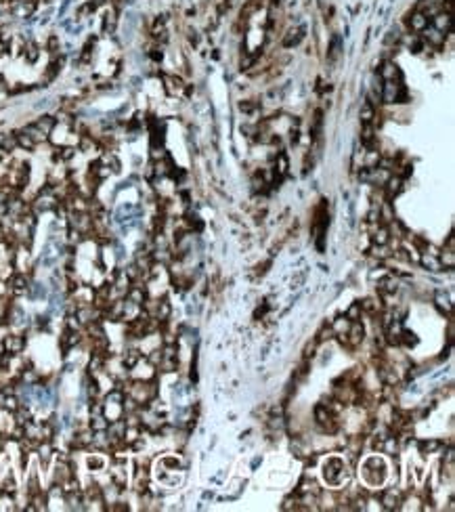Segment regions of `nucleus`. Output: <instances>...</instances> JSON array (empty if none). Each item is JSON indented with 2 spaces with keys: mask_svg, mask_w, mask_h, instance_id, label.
<instances>
[{
  "mask_svg": "<svg viewBox=\"0 0 455 512\" xmlns=\"http://www.w3.org/2000/svg\"><path fill=\"white\" fill-rule=\"evenodd\" d=\"M348 325H350V321H348L346 317H338V319H334V323H332L334 336H336V334H344V332L348 330Z\"/></svg>",
  "mask_w": 455,
  "mask_h": 512,
  "instance_id": "obj_42",
  "label": "nucleus"
},
{
  "mask_svg": "<svg viewBox=\"0 0 455 512\" xmlns=\"http://www.w3.org/2000/svg\"><path fill=\"white\" fill-rule=\"evenodd\" d=\"M15 139H17V149H19V151H34V149L38 147V143L28 135L24 128L15 130Z\"/></svg>",
  "mask_w": 455,
  "mask_h": 512,
  "instance_id": "obj_21",
  "label": "nucleus"
},
{
  "mask_svg": "<svg viewBox=\"0 0 455 512\" xmlns=\"http://www.w3.org/2000/svg\"><path fill=\"white\" fill-rule=\"evenodd\" d=\"M340 55H342V38H340L338 34H334L332 40H329V47H327V61L336 63L340 59Z\"/></svg>",
  "mask_w": 455,
  "mask_h": 512,
  "instance_id": "obj_26",
  "label": "nucleus"
},
{
  "mask_svg": "<svg viewBox=\"0 0 455 512\" xmlns=\"http://www.w3.org/2000/svg\"><path fill=\"white\" fill-rule=\"evenodd\" d=\"M420 262H422V267H424L426 271H432V273H439V271H443V264H441V260H439V256H437V254L422 252V256H420Z\"/></svg>",
  "mask_w": 455,
  "mask_h": 512,
  "instance_id": "obj_24",
  "label": "nucleus"
},
{
  "mask_svg": "<svg viewBox=\"0 0 455 512\" xmlns=\"http://www.w3.org/2000/svg\"><path fill=\"white\" fill-rule=\"evenodd\" d=\"M363 479H365L367 485L371 487H378L384 483L386 479V464L382 458H367L365 464H363Z\"/></svg>",
  "mask_w": 455,
  "mask_h": 512,
  "instance_id": "obj_2",
  "label": "nucleus"
},
{
  "mask_svg": "<svg viewBox=\"0 0 455 512\" xmlns=\"http://www.w3.org/2000/svg\"><path fill=\"white\" fill-rule=\"evenodd\" d=\"M420 342V338L416 336L413 332H409V330H403L401 332V344H405L407 349H411V346H416Z\"/></svg>",
  "mask_w": 455,
  "mask_h": 512,
  "instance_id": "obj_40",
  "label": "nucleus"
},
{
  "mask_svg": "<svg viewBox=\"0 0 455 512\" xmlns=\"http://www.w3.org/2000/svg\"><path fill=\"white\" fill-rule=\"evenodd\" d=\"M15 491H17V481H15V477L9 473V475L3 479V483H0V494L15 496Z\"/></svg>",
  "mask_w": 455,
  "mask_h": 512,
  "instance_id": "obj_31",
  "label": "nucleus"
},
{
  "mask_svg": "<svg viewBox=\"0 0 455 512\" xmlns=\"http://www.w3.org/2000/svg\"><path fill=\"white\" fill-rule=\"evenodd\" d=\"M44 51H47L51 57L61 55V38H59V34H49V36H47V42H44Z\"/></svg>",
  "mask_w": 455,
  "mask_h": 512,
  "instance_id": "obj_27",
  "label": "nucleus"
},
{
  "mask_svg": "<svg viewBox=\"0 0 455 512\" xmlns=\"http://www.w3.org/2000/svg\"><path fill=\"white\" fill-rule=\"evenodd\" d=\"M361 313H363V311H361V304H359V302H353L350 309L344 313V317H346L348 321H359V319H361Z\"/></svg>",
  "mask_w": 455,
  "mask_h": 512,
  "instance_id": "obj_44",
  "label": "nucleus"
},
{
  "mask_svg": "<svg viewBox=\"0 0 455 512\" xmlns=\"http://www.w3.org/2000/svg\"><path fill=\"white\" fill-rule=\"evenodd\" d=\"M430 26L437 28L439 32H443L445 36H449L451 30H453V15L447 13V11H441V13H437L435 17L430 19Z\"/></svg>",
  "mask_w": 455,
  "mask_h": 512,
  "instance_id": "obj_14",
  "label": "nucleus"
},
{
  "mask_svg": "<svg viewBox=\"0 0 455 512\" xmlns=\"http://www.w3.org/2000/svg\"><path fill=\"white\" fill-rule=\"evenodd\" d=\"M157 367H160L164 374L176 372L178 370V357H162V361L157 363Z\"/></svg>",
  "mask_w": 455,
  "mask_h": 512,
  "instance_id": "obj_36",
  "label": "nucleus"
},
{
  "mask_svg": "<svg viewBox=\"0 0 455 512\" xmlns=\"http://www.w3.org/2000/svg\"><path fill=\"white\" fill-rule=\"evenodd\" d=\"M380 101L386 105H397L407 101V88L401 80H386L380 88Z\"/></svg>",
  "mask_w": 455,
  "mask_h": 512,
  "instance_id": "obj_1",
  "label": "nucleus"
},
{
  "mask_svg": "<svg viewBox=\"0 0 455 512\" xmlns=\"http://www.w3.org/2000/svg\"><path fill=\"white\" fill-rule=\"evenodd\" d=\"M7 288L11 296H24L30 292V275H26L24 271H13L9 275V281H7Z\"/></svg>",
  "mask_w": 455,
  "mask_h": 512,
  "instance_id": "obj_6",
  "label": "nucleus"
},
{
  "mask_svg": "<svg viewBox=\"0 0 455 512\" xmlns=\"http://www.w3.org/2000/svg\"><path fill=\"white\" fill-rule=\"evenodd\" d=\"M420 38L424 40V44H426V47L428 49H441L443 47V44H445V34L443 32H439L437 28H432L430 24L420 32Z\"/></svg>",
  "mask_w": 455,
  "mask_h": 512,
  "instance_id": "obj_9",
  "label": "nucleus"
},
{
  "mask_svg": "<svg viewBox=\"0 0 455 512\" xmlns=\"http://www.w3.org/2000/svg\"><path fill=\"white\" fill-rule=\"evenodd\" d=\"M40 55H42V47L38 42H34L32 38L26 42V47H24V53H21V57H24L30 65H34L38 59H40Z\"/></svg>",
  "mask_w": 455,
  "mask_h": 512,
  "instance_id": "obj_22",
  "label": "nucleus"
},
{
  "mask_svg": "<svg viewBox=\"0 0 455 512\" xmlns=\"http://www.w3.org/2000/svg\"><path fill=\"white\" fill-rule=\"evenodd\" d=\"M141 359H143V353L139 349H128V351H124V355L120 357V363H122V367L126 372H130V370H134L136 365H139Z\"/></svg>",
  "mask_w": 455,
  "mask_h": 512,
  "instance_id": "obj_20",
  "label": "nucleus"
},
{
  "mask_svg": "<svg viewBox=\"0 0 455 512\" xmlns=\"http://www.w3.org/2000/svg\"><path fill=\"white\" fill-rule=\"evenodd\" d=\"M369 235H371L374 246H388V241H390V231L386 225H382V222L369 229Z\"/></svg>",
  "mask_w": 455,
  "mask_h": 512,
  "instance_id": "obj_18",
  "label": "nucleus"
},
{
  "mask_svg": "<svg viewBox=\"0 0 455 512\" xmlns=\"http://www.w3.org/2000/svg\"><path fill=\"white\" fill-rule=\"evenodd\" d=\"M382 504L386 510H399L401 504H403V496L399 489H386V491L382 494Z\"/></svg>",
  "mask_w": 455,
  "mask_h": 512,
  "instance_id": "obj_19",
  "label": "nucleus"
},
{
  "mask_svg": "<svg viewBox=\"0 0 455 512\" xmlns=\"http://www.w3.org/2000/svg\"><path fill=\"white\" fill-rule=\"evenodd\" d=\"M93 433H99V431H107V426H109V420L101 414V416H90V420H88V424H86Z\"/></svg>",
  "mask_w": 455,
  "mask_h": 512,
  "instance_id": "obj_30",
  "label": "nucleus"
},
{
  "mask_svg": "<svg viewBox=\"0 0 455 512\" xmlns=\"http://www.w3.org/2000/svg\"><path fill=\"white\" fill-rule=\"evenodd\" d=\"M239 109L243 111L245 116H254V114H258V111H260V103L256 99H245V101L239 103Z\"/></svg>",
  "mask_w": 455,
  "mask_h": 512,
  "instance_id": "obj_33",
  "label": "nucleus"
},
{
  "mask_svg": "<svg viewBox=\"0 0 455 512\" xmlns=\"http://www.w3.org/2000/svg\"><path fill=\"white\" fill-rule=\"evenodd\" d=\"M162 464L166 466V468H170V470H178V468H180V462H178L176 458H172V456L162 458Z\"/></svg>",
  "mask_w": 455,
  "mask_h": 512,
  "instance_id": "obj_45",
  "label": "nucleus"
},
{
  "mask_svg": "<svg viewBox=\"0 0 455 512\" xmlns=\"http://www.w3.org/2000/svg\"><path fill=\"white\" fill-rule=\"evenodd\" d=\"M86 466H88V470H103L105 460H103V456L93 454V456H88V458H86Z\"/></svg>",
  "mask_w": 455,
  "mask_h": 512,
  "instance_id": "obj_37",
  "label": "nucleus"
},
{
  "mask_svg": "<svg viewBox=\"0 0 455 512\" xmlns=\"http://www.w3.org/2000/svg\"><path fill=\"white\" fill-rule=\"evenodd\" d=\"M7 439H9V435H5L3 431H0V452L5 449V445H7Z\"/></svg>",
  "mask_w": 455,
  "mask_h": 512,
  "instance_id": "obj_48",
  "label": "nucleus"
},
{
  "mask_svg": "<svg viewBox=\"0 0 455 512\" xmlns=\"http://www.w3.org/2000/svg\"><path fill=\"white\" fill-rule=\"evenodd\" d=\"M344 334H346V349L355 351L357 346H361L363 338H365V327H363L359 321H350V325H348V330Z\"/></svg>",
  "mask_w": 455,
  "mask_h": 512,
  "instance_id": "obj_10",
  "label": "nucleus"
},
{
  "mask_svg": "<svg viewBox=\"0 0 455 512\" xmlns=\"http://www.w3.org/2000/svg\"><path fill=\"white\" fill-rule=\"evenodd\" d=\"M378 292H380L382 296H392V294H397V292H399V281H397L395 277H382V279L378 281Z\"/></svg>",
  "mask_w": 455,
  "mask_h": 512,
  "instance_id": "obj_25",
  "label": "nucleus"
},
{
  "mask_svg": "<svg viewBox=\"0 0 455 512\" xmlns=\"http://www.w3.org/2000/svg\"><path fill=\"white\" fill-rule=\"evenodd\" d=\"M0 147L7 149L9 153L17 151V139H15V130L13 132H0Z\"/></svg>",
  "mask_w": 455,
  "mask_h": 512,
  "instance_id": "obj_29",
  "label": "nucleus"
},
{
  "mask_svg": "<svg viewBox=\"0 0 455 512\" xmlns=\"http://www.w3.org/2000/svg\"><path fill=\"white\" fill-rule=\"evenodd\" d=\"M289 172V160H287V153L279 151L275 158H273V185H279Z\"/></svg>",
  "mask_w": 455,
  "mask_h": 512,
  "instance_id": "obj_8",
  "label": "nucleus"
},
{
  "mask_svg": "<svg viewBox=\"0 0 455 512\" xmlns=\"http://www.w3.org/2000/svg\"><path fill=\"white\" fill-rule=\"evenodd\" d=\"M378 76L382 78V82H386V80H401V70L397 68L395 61H386V63H382V68L378 70Z\"/></svg>",
  "mask_w": 455,
  "mask_h": 512,
  "instance_id": "obj_23",
  "label": "nucleus"
},
{
  "mask_svg": "<svg viewBox=\"0 0 455 512\" xmlns=\"http://www.w3.org/2000/svg\"><path fill=\"white\" fill-rule=\"evenodd\" d=\"M34 126L42 132V135L51 137L53 130H55V126H57V118H55V114H42L40 118L34 120Z\"/></svg>",
  "mask_w": 455,
  "mask_h": 512,
  "instance_id": "obj_17",
  "label": "nucleus"
},
{
  "mask_svg": "<svg viewBox=\"0 0 455 512\" xmlns=\"http://www.w3.org/2000/svg\"><path fill=\"white\" fill-rule=\"evenodd\" d=\"M80 340H82L80 330H70V327H65V330H63V334L59 336V346H61L63 357H65V355L70 353L76 344H80Z\"/></svg>",
  "mask_w": 455,
  "mask_h": 512,
  "instance_id": "obj_12",
  "label": "nucleus"
},
{
  "mask_svg": "<svg viewBox=\"0 0 455 512\" xmlns=\"http://www.w3.org/2000/svg\"><path fill=\"white\" fill-rule=\"evenodd\" d=\"M359 304H361V311H365V313H369V315H376V313H380V311H382L380 298H365V300L359 302Z\"/></svg>",
  "mask_w": 455,
  "mask_h": 512,
  "instance_id": "obj_32",
  "label": "nucleus"
},
{
  "mask_svg": "<svg viewBox=\"0 0 455 512\" xmlns=\"http://www.w3.org/2000/svg\"><path fill=\"white\" fill-rule=\"evenodd\" d=\"M418 11H422L428 19H432L437 13L445 11V0H420V3L416 5Z\"/></svg>",
  "mask_w": 455,
  "mask_h": 512,
  "instance_id": "obj_16",
  "label": "nucleus"
},
{
  "mask_svg": "<svg viewBox=\"0 0 455 512\" xmlns=\"http://www.w3.org/2000/svg\"><path fill=\"white\" fill-rule=\"evenodd\" d=\"M323 479L329 485H340L346 479V468L344 462L340 458H327V462L323 464Z\"/></svg>",
  "mask_w": 455,
  "mask_h": 512,
  "instance_id": "obj_4",
  "label": "nucleus"
},
{
  "mask_svg": "<svg viewBox=\"0 0 455 512\" xmlns=\"http://www.w3.org/2000/svg\"><path fill=\"white\" fill-rule=\"evenodd\" d=\"M26 344H28V338L24 336V334H7V336L3 338V342H0V351H7L9 355L17 357V355L24 353Z\"/></svg>",
  "mask_w": 455,
  "mask_h": 512,
  "instance_id": "obj_7",
  "label": "nucleus"
},
{
  "mask_svg": "<svg viewBox=\"0 0 455 512\" xmlns=\"http://www.w3.org/2000/svg\"><path fill=\"white\" fill-rule=\"evenodd\" d=\"M441 447H443V441H439V439H430V441H422L420 443V452L422 454H435Z\"/></svg>",
  "mask_w": 455,
  "mask_h": 512,
  "instance_id": "obj_34",
  "label": "nucleus"
},
{
  "mask_svg": "<svg viewBox=\"0 0 455 512\" xmlns=\"http://www.w3.org/2000/svg\"><path fill=\"white\" fill-rule=\"evenodd\" d=\"M118 24H120V9L107 3L103 7V17H101V36H113Z\"/></svg>",
  "mask_w": 455,
  "mask_h": 512,
  "instance_id": "obj_5",
  "label": "nucleus"
},
{
  "mask_svg": "<svg viewBox=\"0 0 455 512\" xmlns=\"http://www.w3.org/2000/svg\"><path fill=\"white\" fill-rule=\"evenodd\" d=\"M317 351V340H313V342H308L306 346H304V355H302V359H311V357H315V353Z\"/></svg>",
  "mask_w": 455,
  "mask_h": 512,
  "instance_id": "obj_46",
  "label": "nucleus"
},
{
  "mask_svg": "<svg viewBox=\"0 0 455 512\" xmlns=\"http://www.w3.org/2000/svg\"><path fill=\"white\" fill-rule=\"evenodd\" d=\"M439 260H441V264H443V269L447 267V269L451 271L453 267H455V250H443V254L439 256Z\"/></svg>",
  "mask_w": 455,
  "mask_h": 512,
  "instance_id": "obj_38",
  "label": "nucleus"
},
{
  "mask_svg": "<svg viewBox=\"0 0 455 512\" xmlns=\"http://www.w3.org/2000/svg\"><path fill=\"white\" fill-rule=\"evenodd\" d=\"M371 252H374L378 258H388V256H390V252H388V248H386V246H374Z\"/></svg>",
  "mask_w": 455,
  "mask_h": 512,
  "instance_id": "obj_47",
  "label": "nucleus"
},
{
  "mask_svg": "<svg viewBox=\"0 0 455 512\" xmlns=\"http://www.w3.org/2000/svg\"><path fill=\"white\" fill-rule=\"evenodd\" d=\"M308 370H311V361H308V359H302L300 365L294 370V382H302L304 378L308 376Z\"/></svg>",
  "mask_w": 455,
  "mask_h": 512,
  "instance_id": "obj_35",
  "label": "nucleus"
},
{
  "mask_svg": "<svg viewBox=\"0 0 455 512\" xmlns=\"http://www.w3.org/2000/svg\"><path fill=\"white\" fill-rule=\"evenodd\" d=\"M315 420H317V424H319V428H321L323 433H327V435H334V433H338V428H340L338 414L332 412L329 407H325L323 403H319V405L315 407Z\"/></svg>",
  "mask_w": 455,
  "mask_h": 512,
  "instance_id": "obj_3",
  "label": "nucleus"
},
{
  "mask_svg": "<svg viewBox=\"0 0 455 512\" xmlns=\"http://www.w3.org/2000/svg\"><path fill=\"white\" fill-rule=\"evenodd\" d=\"M28 498H32V496H36L38 491H42V487H40V479H38V475L36 473H32L30 475V481H28Z\"/></svg>",
  "mask_w": 455,
  "mask_h": 512,
  "instance_id": "obj_41",
  "label": "nucleus"
},
{
  "mask_svg": "<svg viewBox=\"0 0 455 512\" xmlns=\"http://www.w3.org/2000/svg\"><path fill=\"white\" fill-rule=\"evenodd\" d=\"M435 302H437V306L443 311V313H447V315L451 317V300H449V296H445L443 292H439V294L435 296Z\"/></svg>",
  "mask_w": 455,
  "mask_h": 512,
  "instance_id": "obj_39",
  "label": "nucleus"
},
{
  "mask_svg": "<svg viewBox=\"0 0 455 512\" xmlns=\"http://www.w3.org/2000/svg\"><path fill=\"white\" fill-rule=\"evenodd\" d=\"M162 82H164V91L168 97H180L187 88V84L174 74H162Z\"/></svg>",
  "mask_w": 455,
  "mask_h": 512,
  "instance_id": "obj_11",
  "label": "nucleus"
},
{
  "mask_svg": "<svg viewBox=\"0 0 455 512\" xmlns=\"http://www.w3.org/2000/svg\"><path fill=\"white\" fill-rule=\"evenodd\" d=\"M304 32H306L304 26L289 28V30L283 34V38H281V47H283V49H294V47H298V44L302 42V38H304Z\"/></svg>",
  "mask_w": 455,
  "mask_h": 512,
  "instance_id": "obj_15",
  "label": "nucleus"
},
{
  "mask_svg": "<svg viewBox=\"0 0 455 512\" xmlns=\"http://www.w3.org/2000/svg\"><path fill=\"white\" fill-rule=\"evenodd\" d=\"M376 107L369 103V101H365L361 105V111H359V118H361V126H365V124H371L374 122V118H376Z\"/></svg>",
  "mask_w": 455,
  "mask_h": 512,
  "instance_id": "obj_28",
  "label": "nucleus"
},
{
  "mask_svg": "<svg viewBox=\"0 0 455 512\" xmlns=\"http://www.w3.org/2000/svg\"><path fill=\"white\" fill-rule=\"evenodd\" d=\"M334 336V330H332V323H327V325H323L319 332H317V344H321V342H325V340H329Z\"/></svg>",
  "mask_w": 455,
  "mask_h": 512,
  "instance_id": "obj_43",
  "label": "nucleus"
},
{
  "mask_svg": "<svg viewBox=\"0 0 455 512\" xmlns=\"http://www.w3.org/2000/svg\"><path fill=\"white\" fill-rule=\"evenodd\" d=\"M405 24H407V30L409 32H413V34H420L428 24H430V19L422 13V11H418V9H413L411 13H409L407 17H405Z\"/></svg>",
  "mask_w": 455,
  "mask_h": 512,
  "instance_id": "obj_13",
  "label": "nucleus"
}]
</instances>
